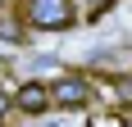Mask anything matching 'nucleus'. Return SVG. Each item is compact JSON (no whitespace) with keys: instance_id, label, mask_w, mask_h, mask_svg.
Segmentation results:
<instances>
[{"instance_id":"obj_1","label":"nucleus","mask_w":132,"mask_h":127,"mask_svg":"<svg viewBox=\"0 0 132 127\" xmlns=\"http://www.w3.org/2000/svg\"><path fill=\"white\" fill-rule=\"evenodd\" d=\"M27 23L32 27H46V32H68L78 9H73V0H27L23 5Z\"/></svg>"},{"instance_id":"obj_2","label":"nucleus","mask_w":132,"mask_h":127,"mask_svg":"<svg viewBox=\"0 0 132 127\" xmlns=\"http://www.w3.org/2000/svg\"><path fill=\"white\" fill-rule=\"evenodd\" d=\"M91 100H96V86H91V77H82V73H68V77H59L50 86L55 109H87Z\"/></svg>"},{"instance_id":"obj_3","label":"nucleus","mask_w":132,"mask_h":127,"mask_svg":"<svg viewBox=\"0 0 132 127\" xmlns=\"http://www.w3.org/2000/svg\"><path fill=\"white\" fill-rule=\"evenodd\" d=\"M9 100H14L18 114H46V109H50V86H46V82H23Z\"/></svg>"},{"instance_id":"obj_4","label":"nucleus","mask_w":132,"mask_h":127,"mask_svg":"<svg viewBox=\"0 0 132 127\" xmlns=\"http://www.w3.org/2000/svg\"><path fill=\"white\" fill-rule=\"evenodd\" d=\"M0 41H23V23H18V14H5V9H0Z\"/></svg>"},{"instance_id":"obj_5","label":"nucleus","mask_w":132,"mask_h":127,"mask_svg":"<svg viewBox=\"0 0 132 127\" xmlns=\"http://www.w3.org/2000/svg\"><path fill=\"white\" fill-rule=\"evenodd\" d=\"M87 127H128V118H123V109H105V114L87 118Z\"/></svg>"},{"instance_id":"obj_6","label":"nucleus","mask_w":132,"mask_h":127,"mask_svg":"<svg viewBox=\"0 0 132 127\" xmlns=\"http://www.w3.org/2000/svg\"><path fill=\"white\" fill-rule=\"evenodd\" d=\"M9 109H14V100H9V95H5V91H0V123L9 118Z\"/></svg>"}]
</instances>
